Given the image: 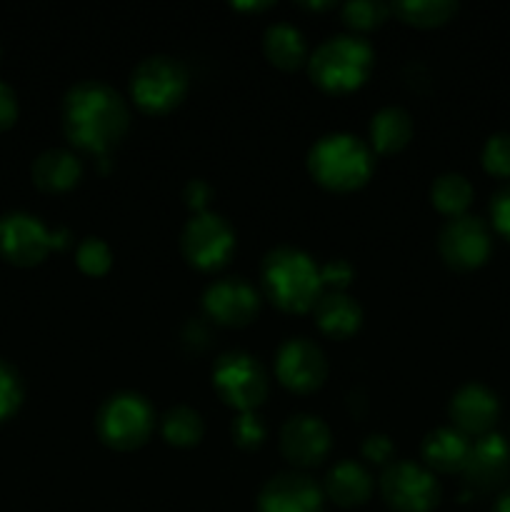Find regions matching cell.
I'll return each mask as SVG.
<instances>
[{
	"label": "cell",
	"instance_id": "19",
	"mask_svg": "<svg viewBox=\"0 0 510 512\" xmlns=\"http://www.w3.org/2000/svg\"><path fill=\"white\" fill-rule=\"evenodd\" d=\"M373 475L355 460H340L325 473L323 493L338 508H360L373 498Z\"/></svg>",
	"mask_w": 510,
	"mask_h": 512
},
{
	"label": "cell",
	"instance_id": "5",
	"mask_svg": "<svg viewBox=\"0 0 510 512\" xmlns=\"http://www.w3.org/2000/svg\"><path fill=\"white\" fill-rule=\"evenodd\" d=\"M95 435L115 453L140 450L155 433V410L145 395L123 390L103 400L95 413Z\"/></svg>",
	"mask_w": 510,
	"mask_h": 512
},
{
	"label": "cell",
	"instance_id": "30",
	"mask_svg": "<svg viewBox=\"0 0 510 512\" xmlns=\"http://www.w3.org/2000/svg\"><path fill=\"white\" fill-rule=\"evenodd\" d=\"M25 400V385L15 365L0 358V423H8L13 415H18L20 405Z\"/></svg>",
	"mask_w": 510,
	"mask_h": 512
},
{
	"label": "cell",
	"instance_id": "15",
	"mask_svg": "<svg viewBox=\"0 0 510 512\" xmlns=\"http://www.w3.org/2000/svg\"><path fill=\"white\" fill-rule=\"evenodd\" d=\"M325 493L310 475L288 470L260 488L255 512H323Z\"/></svg>",
	"mask_w": 510,
	"mask_h": 512
},
{
	"label": "cell",
	"instance_id": "23",
	"mask_svg": "<svg viewBox=\"0 0 510 512\" xmlns=\"http://www.w3.org/2000/svg\"><path fill=\"white\" fill-rule=\"evenodd\" d=\"M263 55L273 68L295 73L308 65V43L293 23H273L263 33Z\"/></svg>",
	"mask_w": 510,
	"mask_h": 512
},
{
	"label": "cell",
	"instance_id": "14",
	"mask_svg": "<svg viewBox=\"0 0 510 512\" xmlns=\"http://www.w3.org/2000/svg\"><path fill=\"white\" fill-rule=\"evenodd\" d=\"M203 310L215 325L245 328L260 313V293L245 278H220L205 288Z\"/></svg>",
	"mask_w": 510,
	"mask_h": 512
},
{
	"label": "cell",
	"instance_id": "16",
	"mask_svg": "<svg viewBox=\"0 0 510 512\" xmlns=\"http://www.w3.org/2000/svg\"><path fill=\"white\" fill-rule=\"evenodd\" d=\"M448 418L453 428L468 438H483L493 433L500 418L498 395L483 383L460 385L448 403Z\"/></svg>",
	"mask_w": 510,
	"mask_h": 512
},
{
	"label": "cell",
	"instance_id": "18",
	"mask_svg": "<svg viewBox=\"0 0 510 512\" xmlns=\"http://www.w3.org/2000/svg\"><path fill=\"white\" fill-rule=\"evenodd\" d=\"M470 445L473 440L455 430L453 425H443V428L430 430L420 443V458L430 473L440 475H455L463 473L465 463H468Z\"/></svg>",
	"mask_w": 510,
	"mask_h": 512
},
{
	"label": "cell",
	"instance_id": "31",
	"mask_svg": "<svg viewBox=\"0 0 510 512\" xmlns=\"http://www.w3.org/2000/svg\"><path fill=\"white\" fill-rule=\"evenodd\" d=\"M483 170L493 178H510V133H493L483 145L480 153Z\"/></svg>",
	"mask_w": 510,
	"mask_h": 512
},
{
	"label": "cell",
	"instance_id": "35",
	"mask_svg": "<svg viewBox=\"0 0 510 512\" xmlns=\"http://www.w3.org/2000/svg\"><path fill=\"white\" fill-rule=\"evenodd\" d=\"M490 223L505 240H510V183L490 198Z\"/></svg>",
	"mask_w": 510,
	"mask_h": 512
},
{
	"label": "cell",
	"instance_id": "28",
	"mask_svg": "<svg viewBox=\"0 0 510 512\" xmlns=\"http://www.w3.org/2000/svg\"><path fill=\"white\" fill-rule=\"evenodd\" d=\"M75 265L88 278H103L113 268V250L103 238H85L75 248Z\"/></svg>",
	"mask_w": 510,
	"mask_h": 512
},
{
	"label": "cell",
	"instance_id": "22",
	"mask_svg": "<svg viewBox=\"0 0 510 512\" xmlns=\"http://www.w3.org/2000/svg\"><path fill=\"white\" fill-rule=\"evenodd\" d=\"M413 118L400 105H385L370 118L368 140L370 150L378 155H395L408 148L413 140Z\"/></svg>",
	"mask_w": 510,
	"mask_h": 512
},
{
	"label": "cell",
	"instance_id": "3",
	"mask_svg": "<svg viewBox=\"0 0 510 512\" xmlns=\"http://www.w3.org/2000/svg\"><path fill=\"white\" fill-rule=\"evenodd\" d=\"M308 173L330 193H355L373 178L375 153L368 143L350 133H330L308 150Z\"/></svg>",
	"mask_w": 510,
	"mask_h": 512
},
{
	"label": "cell",
	"instance_id": "6",
	"mask_svg": "<svg viewBox=\"0 0 510 512\" xmlns=\"http://www.w3.org/2000/svg\"><path fill=\"white\" fill-rule=\"evenodd\" d=\"M190 75L180 60L170 55H148L133 68L128 93L135 108L145 115H168L185 100Z\"/></svg>",
	"mask_w": 510,
	"mask_h": 512
},
{
	"label": "cell",
	"instance_id": "37",
	"mask_svg": "<svg viewBox=\"0 0 510 512\" xmlns=\"http://www.w3.org/2000/svg\"><path fill=\"white\" fill-rule=\"evenodd\" d=\"M230 8L240 10V13H245V10H250V13H260V10L273 8V3H233Z\"/></svg>",
	"mask_w": 510,
	"mask_h": 512
},
{
	"label": "cell",
	"instance_id": "38",
	"mask_svg": "<svg viewBox=\"0 0 510 512\" xmlns=\"http://www.w3.org/2000/svg\"><path fill=\"white\" fill-rule=\"evenodd\" d=\"M493 512H510V490H505V493L495 500Z\"/></svg>",
	"mask_w": 510,
	"mask_h": 512
},
{
	"label": "cell",
	"instance_id": "8",
	"mask_svg": "<svg viewBox=\"0 0 510 512\" xmlns=\"http://www.w3.org/2000/svg\"><path fill=\"white\" fill-rule=\"evenodd\" d=\"M68 240V230H48L40 218L23 210L0 215V258L15 268H35Z\"/></svg>",
	"mask_w": 510,
	"mask_h": 512
},
{
	"label": "cell",
	"instance_id": "4",
	"mask_svg": "<svg viewBox=\"0 0 510 512\" xmlns=\"http://www.w3.org/2000/svg\"><path fill=\"white\" fill-rule=\"evenodd\" d=\"M375 65V50L365 38L340 33L323 40L308 58V75L328 95H348L363 88Z\"/></svg>",
	"mask_w": 510,
	"mask_h": 512
},
{
	"label": "cell",
	"instance_id": "40",
	"mask_svg": "<svg viewBox=\"0 0 510 512\" xmlns=\"http://www.w3.org/2000/svg\"><path fill=\"white\" fill-rule=\"evenodd\" d=\"M0 58H3V48H0Z\"/></svg>",
	"mask_w": 510,
	"mask_h": 512
},
{
	"label": "cell",
	"instance_id": "25",
	"mask_svg": "<svg viewBox=\"0 0 510 512\" xmlns=\"http://www.w3.org/2000/svg\"><path fill=\"white\" fill-rule=\"evenodd\" d=\"M473 198V185H470V180L460 173H443L433 180V185H430V203H433V208L438 210L440 215H445L448 220L468 215Z\"/></svg>",
	"mask_w": 510,
	"mask_h": 512
},
{
	"label": "cell",
	"instance_id": "17",
	"mask_svg": "<svg viewBox=\"0 0 510 512\" xmlns=\"http://www.w3.org/2000/svg\"><path fill=\"white\" fill-rule=\"evenodd\" d=\"M465 483L473 490L488 493L500 488L510 478V443L500 433L475 438L470 445L468 463L463 470Z\"/></svg>",
	"mask_w": 510,
	"mask_h": 512
},
{
	"label": "cell",
	"instance_id": "36",
	"mask_svg": "<svg viewBox=\"0 0 510 512\" xmlns=\"http://www.w3.org/2000/svg\"><path fill=\"white\" fill-rule=\"evenodd\" d=\"M18 120V95L5 80H0V133L10 130Z\"/></svg>",
	"mask_w": 510,
	"mask_h": 512
},
{
	"label": "cell",
	"instance_id": "9",
	"mask_svg": "<svg viewBox=\"0 0 510 512\" xmlns=\"http://www.w3.org/2000/svg\"><path fill=\"white\" fill-rule=\"evenodd\" d=\"M235 230L223 215L200 213L185 223L180 233V253L190 268L200 273H218L235 255Z\"/></svg>",
	"mask_w": 510,
	"mask_h": 512
},
{
	"label": "cell",
	"instance_id": "10",
	"mask_svg": "<svg viewBox=\"0 0 510 512\" xmlns=\"http://www.w3.org/2000/svg\"><path fill=\"white\" fill-rule=\"evenodd\" d=\"M380 495L395 512H430L440 503L435 473L413 460H395L380 475Z\"/></svg>",
	"mask_w": 510,
	"mask_h": 512
},
{
	"label": "cell",
	"instance_id": "12",
	"mask_svg": "<svg viewBox=\"0 0 510 512\" xmlns=\"http://www.w3.org/2000/svg\"><path fill=\"white\" fill-rule=\"evenodd\" d=\"M438 253L448 268L458 270V273H470V270L483 268L490 260L493 235L480 218L460 215L440 228Z\"/></svg>",
	"mask_w": 510,
	"mask_h": 512
},
{
	"label": "cell",
	"instance_id": "7",
	"mask_svg": "<svg viewBox=\"0 0 510 512\" xmlns=\"http://www.w3.org/2000/svg\"><path fill=\"white\" fill-rule=\"evenodd\" d=\"M213 390L228 408L238 413L258 410L268 400L270 380L258 358L243 350H228L213 363Z\"/></svg>",
	"mask_w": 510,
	"mask_h": 512
},
{
	"label": "cell",
	"instance_id": "1",
	"mask_svg": "<svg viewBox=\"0 0 510 512\" xmlns=\"http://www.w3.org/2000/svg\"><path fill=\"white\" fill-rule=\"evenodd\" d=\"M60 118L68 143L95 158H108L130 130L128 103L103 80H80L68 88Z\"/></svg>",
	"mask_w": 510,
	"mask_h": 512
},
{
	"label": "cell",
	"instance_id": "33",
	"mask_svg": "<svg viewBox=\"0 0 510 512\" xmlns=\"http://www.w3.org/2000/svg\"><path fill=\"white\" fill-rule=\"evenodd\" d=\"M353 278H355V268L343 258L330 260V263L320 265V280H323L325 290H333V293H345V288L353 283Z\"/></svg>",
	"mask_w": 510,
	"mask_h": 512
},
{
	"label": "cell",
	"instance_id": "39",
	"mask_svg": "<svg viewBox=\"0 0 510 512\" xmlns=\"http://www.w3.org/2000/svg\"><path fill=\"white\" fill-rule=\"evenodd\" d=\"M298 8H305V10H330V8H335V3H298Z\"/></svg>",
	"mask_w": 510,
	"mask_h": 512
},
{
	"label": "cell",
	"instance_id": "26",
	"mask_svg": "<svg viewBox=\"0 0 510 512\" xmlns=\"http://www.w3.org/2000/svg\"><path fill=\"white\" fill-rule=\"evenodd\" d=\"M460 5L455 0H405V3H390V13L405 25L413 28H438L450 23L458 15Z\"/></svg>",
	"mask_w": 510,
	"mask_h": 512
},
{
	"label": "cell",
	"instance_id": "11",
	"mask_svg": "<svg viewBox=\"0 0 510 512\" xmlns=\"http://www.w3.org/2000/svg\"><path fill=\"white\" fill-rule=\"evenodd\" d=\"M275 380L295 395H313L328 380V360L310 338H288L275 350Z\"/></svg>",
	"mask_w": 510,
	"mask_h": 512
},
{
	"label": "cell",
	"instance_id": "2",
	"mask_svg": "<svg viewBox=\"0 0 510 512\" xmlns=\"http://www.w3.org/2000/svg\"><path fill=\"white\" fill-rule=\"evenodd\" d=\"M260 285L265 298L288 315L313 313L320 295L325 293L320 265L305 250L293 245H280L265 253L260 265Z\"/></svg>",
	"mask_w": 510,
	"mask_h": 512
},
{
	"label": "cell",
	"instance_id": "20",
	"mask_svg": "<svg viewBox=\"0 0 510 512\" xmlns=\"http://www.w3.org/2000/svg\"><path fill=\"white\" fill-rule=\"evenodd\" d=\"M315 325H318L320 333L330 340H348L363 325V308L355 298H350L348 293H333V290H325L320 295L318 305L313 308Z\"/></svg>",
	"mask_w": 510,
	"mask_h": 512
},
{
	"label": "cell",
	"instance_id": "27",
	"mask_svg": "<svg viewBox=\"0 0 510 512\" xmlns=\"http://www.w3.org/2000/svg\"><path fill=\"white\" fill-rule=\"evenodd\" d=\"M390 15H393L390 5L383 0H348L340 8V20H343L345 28L353 30V35L380 28Z\"/></svg>",
	"mask_w": 510,
	"mask_h": 512
},
{
	"label": "cell",
	"instance_id": "29",
	"mask_svg": "<svg viewBox=\"0 0 510 512\" xmlns=\"http://www.w3.org/2000/svg\"><path fill=\"white\" fill-rule=\"evenodd\" d=\"M230 438L245 453H255L265 445L268 440V425L260 418L258 410H250V413H238L230 423Z\"/></svg>",
	"mask_w": 510,
	"mask_h": 512
},
{
	"label": "cell",
	"instance_id": "13",
	"mask_svg": "<svg viewBox=\"0 0 510 512\" xmlns=\"http://www.w3.org/2000/svg\"><path fill=\"white\" fill-rule=\"evenodd\" d=\"M278 448L285 463L295 470H308L323 463L333 448V435L323 418L310 413L290 415L278 433Z\"/></svg>",
	"mask_w": 510,
	"mask_h": 512
},
{
	"label": "cell",
	"instance_id": "21",
	"mask_svg": "<svg viewBox=\"0 0 510 512\" xmlns=\"http://www.w3.org/2000/svg\"><path fill=\"white\" fill-rule=\"evenodd\" d=\"M33 185L43 193H68L83 178V163L65 148H50L33 160Z\"/></svg>",
	"mask_w": 510,
	"mask_h": 512
},
{
	"label": "cell",
	"instance_id": "34",
	"mask_svg": "<svg viewBox=\"0 0 510 512\" xmlns=\"http://www.w3.org/2000/svg\"><path fill=\"white\" fill-rule=\"evenodd\" d=\"M213 195V185H210L208 180L193 178L188 180V185L183 188V203L193 215L208 213V205L210 200H213Z\"/></svg>",
	"mask_w": 510,
	"mask_h": 512
},
{
	"label": "cell",
	"instance_id": "32",
	"mask_svg": "<svg viewBox=\"0 0 510 512\" xmlns=\"http://www.w3.org/2000/svg\"><path fill=\"white\" fill-rule=\"evenodd\" d=\"M360 455H363L370 465L388 468L390 463H395V445L385 433H370L368 438L363 440V445H360Z\"/></svg>",
	"mask_w": 510,
	"mask_h": 512
},
{
	"label": "cell",
	"instance_id": "24",
	"mask_svg": "<svg viewBox=\"0 0 510 512\" xmlns=\"http://www.w3.org/2000/svg\"><path fill=\"white\" fill-rule=\"evenodd\" d=\"M158 428L165 443L180 450L195 448L205 435L203 415L190 405H173L165 410L163 418L158 420Z\"/></svg>",
	"mask_w": 510,
	"mask_h": 512
}]
</instances>
